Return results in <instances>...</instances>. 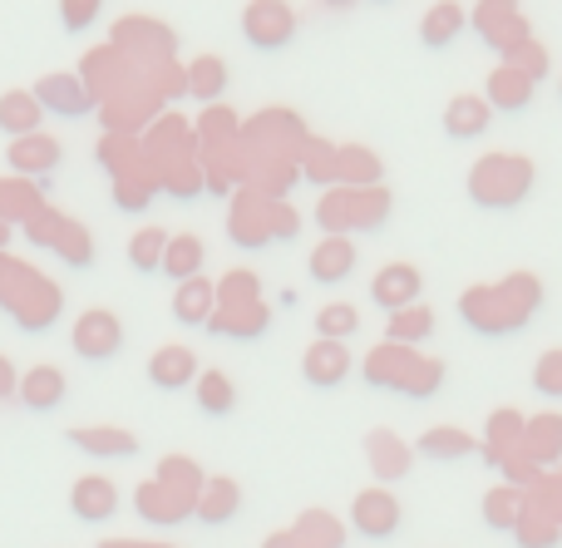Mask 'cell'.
<instances>
[{"instance_id":"28","label":"cell","mask_w":562,"mask_h":548,"mask_svg":"<svg viewBox=\"0 0 562 548\" xmlns=\"http://www.w3.org/2000/svg\"><path fill=\"white\" fill-rule=\"evenodd\" d=\"M425 460H469V455H484V440H474L469 430H459V425H435V430L419 435L415 445Z\"/></svg>"},{"instance_id":"18","label":"cell","mask_w":562,"mask_h":548,"mask_svg":"<svg viewBox=\"0 0 562 548\" xmlns=\"http://www.w3.org/2000/svg\"><path fill=\"white\" fill-rule=\"evenodd\" d=\"M415 361L419 356L409 351V346H390V342H380L375 351L366 356V381L370 385H380V391H405V381H409V371H415Z\"/></svg>"},{"instance_id":"23","label":"cell","mask_w":562,"mask_h":548,"mask_svg":"<svg viewBox=\"0 0 562 548\" xmlns=\"http://www.w3.org/2000/svg\"><path fill=\"white\" fill-rule=\"evenodd\" d=\"M311 277H316L321 287H336L346 282L350 272H356V243L350 237H321L316 247H311Z\"/></svg>"},{"instance_id":"46","label":"cell","mask_w":562,"mask_h":548,"mask_svg":"<svg viewBox=\"0 0 562 548\" xmlns=\"http://www.w3.org/2000/svg\"><path fill=\"white\" fill-rule=\"evenodd\" d=\"M533 391L543 395V401H562V346L538 356L533 366Z\"/></svg>"},{"instance_id":"4","label":"cell","mask_w":562,"mask_h":548,"mask_svg":"<svg viewBox=\"0 0 562 548\" xmlns=\"http://www.w3.org/2000/svg\"><path fill=\"white\" fill-rule=\"evenodd\" d=\"M69 346H75V356H85V361H114V356L124 351V322H119L114 312H104V306H89V312H79L75 326H69Z\"/></svg>"},{"instance_id":"3","label":"cell","mask_w":562,"mask_h":548,"mask_svg":"<svg viewBox=\"0 0 562 548\" xmlns=\"http://www.w3.org/2000/svg\"><path fill=\"white\" fill-rule=\"evenodd\" d=\"M533 158L524 154H488L469 168V198L479 208H518L533 188Z\"/></svg>"},{"instance_id":"51","label":"cell","mask_w":562,"mask_h":548,"mask_svg":"<svg viewBox=\"0 0 562 548\" xmlns=\"http://www.w3.org/2000/svg\"><path fill=\"white\" fill-rule=\"evenodd\" d=\"M59 15H65V30H89L99 20V0H59Z\"/></svg>"},{"instance_id":"8","label":"cell","mask_w":562,"mask_h":548,"mask_svg":"<svg viewBox=\"0 0 562 548\" xmlns=\"http://www.w3.org/2000/svg\"><path fill=\"white\" fill-rule=\"evenodd\" d=\"M134 510H138V519L154 524V529H173V524L193 519L198 494H183V490H173V484H164V480H144L134 490Z\"/></svg>"},{"instance_id":"39","label":"cell","mask_w":562,"mask_h":548,"mask_svg":"<svg viewBox=\"0 0 562 548\" xmlns=\"http://www.w3.org/2000/svg\"><path fill=\"white\" fill-rule=\"evenodd\" d=\"M360 332V306L350 302H326L316 312V336L321 342H350Z\"/></svg>"},{"instance_id":"43","label":"cell","mask_w":562,"mask_h":548,"mask_svg":"<svg viewBox=\"0 0 562 548\" xmlns=\"http://www.w3.org/2000/svg\"><path fill=\"white\" fill-rule=\"evenodd\" d=\"M237 302H262V277L247 272V267H233L217 282V306H237Z\"/></svg>"},{"instance_id":"54","label":"cell","mask_w":562,"mask_h":548,"mask_svg":"<svg viewBox=\"0 0 562 548\" xmlns=\"http://www.w3.org/2000/svg\"><path fill=\"white\" fill-rule=\"evenodd\" d=\"M99 548H164V544H134V539H104Z\"/></svg>"},{"instance_id":"41","label":"cell","mask_w":562,"mask_h":548,"mask_svg":"<svg viewBox=\"0 0 562 548\" xmlns=\"http://www.w3.org/2000/svg\"><path fill=\"white\" fill-rule=\"evenodd\" d=\"M164 253H168L164 227H138L134 243H128V262H134L138 272H164Z\"/></svg>"},{"instance_id":"24","label":"cell","mask_w":562,"mask_h":548,"mask_svg":"<svg viewBox=\"0 0 562 548\" xmlns=\"http://www.w3.org/2000/svg\"><path fill=\"white\" fill-rule=\"evenodd\" d=\"M488 119H494L488 99L454 94V99H449V109H445V134L454 138V144H469V138H484L488 134Z\"/></svg>"},{"instance_id":"19","label":"cell","mask_w":562,"mask_h":548,"mask_svg":"<svg viewBox=\"0 0 562 548\" xmlns=\"http://www.w3.org/2000/svg\"><path fill=\"white\" fill-rule=\"evenodd\" d=\"M267 326H272L267 302H237V306H217V316L207 322V332L227 336V342H257Z\"/></svg>"},{"instance_id":"29","label":"cell","mask_w":562,"mask_h":548,"mask_svg":"<svg viewBox=\"0 0 562 548\" xmlns=\"http://www.w3.org/2000/svg\"><path fill=\"white\" fill-rule=\"evenodd\" d=\"M203 262H207V243L198 233H173L168 237L164 277H173V282H193V277H203Z\"/></svg>"},{"instance_id":"59","label":"cell","mask_w":562,"mask_h":548,"mask_svg":"<svg viewBox=\"0 0 562 548\" xmlns=\"http://www.w3.org/2000/svg\"><path fill=\"white\" fill-rule=\"evenodd\" d=\"M558 94H562V79H558Z\"/></svg>"},{"instance_id":"7","label":"cell","mask_w":562,"mask_h":548,"mask_svg":"<svg viewBox=\"0 0 562 548\" xmlns=\"http://www.w3.org/2000/svg\"><path fill=\"white\" fill-rule=\"evenodd\" d=\"M469 25H479V40H484L488 49H498V55H508L514 45L533 40V35H528L524 10H518V0H479Z\"/></svg>"},{"instance_id":"21","label":"cell","mask_w":562,"mask_h":548,"mask_svg":"<svg viewBox=\"0 0 562 548\" xmlns=\"http://www.w3.org/2000/svg\"><path fill=\"white\" fill-rule=\"evenodd\" d=\"M464 30H469V10L459 5V0H435V5L425 10V20H419V40H425V49H449Z\"/></svg>"},{"instance_id":"56","label":"cell","mask_w":562,"mask_h":548,"mask_svg":"<svg viewBox=\"0 0 562 548\" xmlns=\"http://www.w3.org/2000/svg\"><path fill=\"white\" fill-rule=\"evenodd\" d=\"M321 5H330V10H350L356 0H321Z\"/></svg>"},{"instance_id":"38","label":"cell","mask_w":562,"mask_h":548,"mask_svg":"<svg viewBox=\"0 0 562 548\" xmlns=\"http://www.w3.org/2000/svg\"><path fill=\"white\" fill-rule=\"evenodd\" d=\"M193 395H198V411L203 415H233V405H237V385H233V376L227 371H203L193 381Z\"/></svg>"},{"instance_id":"10","label":"cell","mask_w":562,"mask_h":548,"mask_svg":"<svg viewBox=\"0 0 562 548\" xmlns=\"http://www.w3.org/2000/svg\"><path fill=\"white\" fill-rule=\"evenodd\" d=\"M30 94L40 99V109H49L59 119H85L99 104V94L85 85V75H40Z\"/></svg>"},{"instance_id":"45","label":"cell","mask_w":562,"mask_h":548,"mask_svg":"<svg viewBox=\"0 0 562 548\" xmlns=\"http://www.w3.org/2000/svg\"><path fill=\"white\" fill-rule=\"evenodd\" d=\"M154 480L173 484V490H183V494H198V490H203V470H198L193 460H183V455H168V460L158 465Z\"/></svg>"},{"instance_id":"49","label":"cell","mask_w":562,"mask_h":548,"mask_svg":"<svg viewBox=\"0 0 562 548\" xmlns=\"http://www.w3.org/2000/svg\"><path fill=\"white\" fill-rule=\"evenodd\" d=\"M514 534H518V544H524V548H553L562 539L558 519H548V514H533V510L524 514V524H518Z\"/></svg>"},{"instance_id":"57","label":"cell","mask_w":562,"mask_h":548,"mask_svg":"<svg viewBox=\"0 0 562 548\" xmlns=\"http://www.w3.org/2000/svg\"><path fill=\"white\" fill-rule=\"evenodd\" d=\"M10 247V223H0V253Z\"/></svg>"},{"instance_id":"13","label":"cell","mask_w":562,"mask_h":548,"mask_svg":"<svg viewBox=\"0 0 562 548\" xmlns=\"http://www.w3.org/2000/svg\"><path fill=\"white\" fill-rule=\"evenodd\" d=\"M69 514L79 524H109L119 514V484L109 474H85L69 490Z\"/></svg>"},{"instance_id":"9","label":"cell","mask_w":562,"mask_h":548,"mask_svg":"<svg viewBox=\"0 0 562 548\" xmlns=\"http://www.w3.org/2000/svg\"><path fill=\"white\" fill-rule=\"evenodd\" d=\"M243 35H247V45H257V49L291 45V35H296V10H291L286 0H252V5L243 10Z\"/></svg>"},{"instance_id":"5","label":"cell","mask_w":562,"mask_h":548,"mask_svg":"<svg viewBox=\"0 0 562 548\" xmlns=\"http://www.w3.org/2000/svg\"><path fill=\"white\" fill-rule=\"evenodd\" d=\"M400 524H405V510H400V500L385 490V484L360 490L356 500H350V529H356L360 539L385 544V539H395L400 534Z\"/></svg>"},{"instance_id":"58","label":"cell","mask_w":562,"mask_h":548,"mask_svg":"<svg viewBox=\"0 0 562 548\" xmlns=\"http://www.w3.org/2000/svg\"><path fill=\"white\" fill-rule=\"evenodd\" d=\"M375 5H390V0H375Z\"/></svg>"},{"instance_id":"42","label":"cell","mask_w":562,"mask_h":548,"mask_svg":"<svg viewBox=\"0 0 562 548\" xmlns=\"http://www.w3.org/2000/svg\"><path fill=\"white\" fill-rule=\"evenodd\" d=\"M296 548H340V524L330 514H301V524L291 529Z\"/></svg>"},{"instance_id":"22","label":"cell","mask_w":562,"mask_h":548,"mask_svg":"<svg viewBox=\"0 0 562 548\" xmlns=\"http://www.w3.org/2000/svg\"><path fill=\"white\" fill-rule=\"evenodd\" d=\"M237 510H243V484L227 480V474H213V480H203L193 519H203V524H233Z\"/></svg>"},{"instance_id":"35","label":"cell","mask_w":562,"mask_h":548,"mask_svg":"<svg viewBox=\"0 0 562 548\" xmlns=\"http://www.w3.org/2000/svg\"><path fill=\"white\" fill-rule=\"evenodd\" d=\"M429 336H435V312H429L425 302L405 306V312H395L385 322V342L390 346H409V351H415V346L429 342Z\"/></svg>"},{"instance_id":"25","label":"cell","mask_w":562,"mask_h":548,"mask_svg":"<svg viewBox=\"0 0 562 548\" xmlns=\"http://www.w3.org/2000/svg\"><path fill=\"white\" fill-rule=\"evenodd\" d=\"M217 316V282L193 277V282H178L173 297V322L178 326H207Z\"/></svg>"},{"instance_id":"12","label":"cell","mask_w":562,"mask_h":548,"mask_svg":"<svg viewBox=\"0 0 562 548\" xmlns=\"http://www.w3.org/2000/svg\"><path fill=\"white\" fill-rule=\"evenodd\" d=\"M419 292H425V277H419L415 262H390L380 267L375 277H370V302L380 306V312H405V306L419 302Z\"/></svg>"},{"instance_id":"14","label":"cell","mask_w":562,"mask_h":548,"mask_svg":"<svg viewBox=\"0 0 562 548\" xmlns=\"http://www.w3.org/2000/svg\"><path fill=\"white\" fill-rule=\"evenodd\" d=\"M69 445L85 450L89 460H134L138 455V435L124 430V425H75Z\"/></svg>"},{"instance_id":"1","label":"cell","mask_w":562,"mask_h":548,"mask_svg":"<svg viewBox=\"0 0 562 548\" xmlns=\"http://www.w3.org/2000/svg\"><path fill=\"white\" fill-rule=\"evenodd\" d=\"M543 306V282L533 272H514L498 287H469L459 297V316L474 326L479 336H508L518 326L533 322V312Z\"/></svg>"},{"instance_id":"31","label":"cell","mask_w":562,"mask_h":548,"mask_svg":"<svg viewBox=\"0 0 562 548\" xmlns=\"http://www.w3.org/2000/svg\"><path fill=\"white\" fill-rule=\"evenodd\" d=\"M380 178H385V164H380L370 148H360V144L336 148V183L340 188H380Z\"/></svg>"},{"instance_id":"37","label":"cell","mask_w":562,"mask_h":548,"mask_svg":"<svg viewBox=\"0 0 562 548\" xmlns=\"http://www.w3.org/2000/svg\"><path fill=\"white\" fill-rule=\"evenodd\" d=\"M40 208L35 178H0V223H30Z\"/></svg>"},{"instance_id":"32","label":"cell","mask_w":562,"mask_h":548,"mask_svg":"<svg viewBox=\"0 0 562 548\" xmlns=\"http://www.w3.org/2000/svg\"><path fill=\"white\" fill-rule=\"evenodd\" d=\"M524 415L518 411H494L488 415V430H484V460L488 465H504L508 455L524 445Z\"/></svg>"},{"instance_id":"52","label":"cell","mask_w":562,"mask_h":548,"mask_svg":"<svg viewBox=\"0 0 562 548\" xmlns=\"http://www.w3.org/2000/svg\"><path fill=\"white\" fill-rule=\"evenodd\" d=\"M301 233V217H296V208H286V203H272V243H291V237Z\"/></svg>"},{"instance_id":"36","label":"cell","mask_w":562,"mask_h":548,"mask_svg":"<svg viewBox=\"0 0 562 548\" xmlns=\"http://www.w3.org/2000/svg\"><path fill=\"white\" fill-rule=\"evenodd\" d=\"M183 89H188V99H203V104H217V99H223V89H227V65H223L217 55L193 59V65L183 69Z\"/></svg>"},{"instance_id":"16","label":"cell","mask_w":562,"mask_h":548,"mask_svg":"<svg viewBox=\"0 0 562 548\" xmlns=\"http://www.w3.org/2000/svg\"><path fill=\"white\" fill-rule=\"evenodd\" d=\"M59 158H65V148H59V138H49V134H25V138H10V148H5V164L15 168V174H25V178H45V174H55L59 168Z\"/></svg>"},{"instance_id":"53","label":"cell","mask_w":562,"mask_h":548,"mask_svg":"<svg viewBox=\"0 0 562 548\" xmlns=\"http://www.w3.org/2000/svg\"><path fill=\"white\" fill-rule=\"evenodd\" d=\"M15 395H20V371H15V361L0 351V401H15Z\"/></svg>"},{"instance_id":"48","label":"cell","mask_w":562,"mask_h":548,"mask_svg":"<svg viewBox=\"0 0 562 548\" xmlns=\"http://www.w3.org/2000/svg\"><path fill=\"white\" fill-rule=\"evenodd\" d=\"M504 65H514L518 75L533 79V85H538V79L548 75V49L538 45V40H524V45H514V49L504 55Z\"/></svg>"},{"instance_id":"30","label":"cell","mask_w":562,"mask_h":548,"mask_svg":"<svg viewBox=\"0 0 562 548\" xmlns=\"http://www.w3.org/2000/svg\"><path fill=\"white\" fill-rule=\"evenodd\" d=\"M40 119H45V109H40V99L30 89H5L0 94V128H5V138L40 134Z\"/></svg>"},{"instance_id":"47","label":"cell","mask_w":562,"mask_h":548,"mask_svg":"<svg viewBox=\"0 0 562 548\" xmlns=\"http://www.w3.org/2000/svg\"><path fill=\"white\" fill-rule=\"evenodd\" d=\"M301 174L311 183H336V148L321 144V138H306V158H301Z\"/></svg>"},{"instance_id":"17","label":"cell","mask_w":562,"mask_h":548,"mask_svg":"<svg viewBox=\"0 0 562 548\" xmlns=\"http://www.w3.org/2000/svg\"><path fill=\"white\" fill-rule=\"evenodd\" d=\"M65 395H69V381H65V371H59V366H30V371L20 376V395H15V401L25 405V411H35V415H49V411H59V405H65Z\"/></svg>"},{"instance_id":"27","label":"cell","mask_w":562,"mask_h":548,"mask_svg":"<svg viewBox=\"0 0 562 548\" xmlns=\"http://www.w3.org/2000/svg\"><path fill=\"white\" fill-rule=\"evenodd\" d=\"M533 79H524L514 65H498L494 75H488V89H484V99H488V109H504V114H524L528 104H533Z\"/></svg>"},{"instance_id":"15","label":"cell","mask_w":562,"mask_h":548,"mask_svg":"<svg viewBox=\"0 0 562 548\" xmlns=\"http://www.w3.org/2000/svg\"><path fill=\"white\" fill-rule=\"evenodd\" d=\"M301 376H306V385H316V391H336L340 381L350 376V346L346 342H311L306 356H301Z\"/></svg>"},{"instance_id":"26","label":"cell","mask_w":562,"mask_h":548,"mask_svg":"<svg viewBox=\"0 0 562 548\" xmlns=\"http://www.w3.org/2000/svg\"><path fill=\"white\" fill-rule=\"evenodd\" d=\"M366 450H370V470H375V480L380 484H395V480H405L409 474V465H415V455H409V445L400 440V435H390V430H375L366 440Z\"/></svg>"},{"instance_id":"40","label":"cell","mask_w":562,"mask_h":548,"mask_svg":"<svg viewBox=\"0 0 562 548\" xmlns=\"http://www.w3.org/2000/svg\"><path fill=\"white\" fill-rule=\"evenodd\" d=\"M198 144H207L217 154V148H227L233 138H243V124L233 119V109H223V104H207L203 109V119H198Z\"/></svg>"},{"instance_id":"2","label":"cell","mask_w":562,"mask_h":548,"mask_svg":"<svg viewBox=\"0 0 562 548\" xmlns=\"http://www.w3.org/2000/svg\"><path fill=\"white\" fill-rule=\"evenodd\" d=\"M390 217V193L385 188H330L316 203V223L326 237H350V233H375Z\"/></svg>"},{"instance_id":"44","label":"cell","mask_w":562,"mask_h":548,"mask_svg":"<svg viewBox=\"0 0 562 548\" xmlns=\"http://www.w3.org/2000/svg\"><path fill=\"white\" fill-rule=\"evenodd\" d=\"M55 253L65 257L69 267H89V262H94V237H89L85 227H79L75 217H69L65 233H59V243H55Z\"/></svg>"},{"instance_id":"55","label":"cell","mask_w":562,"mask_h":548,"mask_svg":"<svg viewBox=\"0 0 562 548\" xmlns=\"http://www.w3.org/2000/svg\"><path fill=\"white\" fill-rule=\"evenodd\" d=\"M262 548H296V544H291V534H272Z\"/></svg>"},{"instance_id":"20","label":"cell","mask_w":562,"mask_h":548,"mask_svg":"<svg viewBox=\"0 0 562 548\" xmlns=\"http://www.w3.org/2000/svg\"><path fill=\"white\" fill-rule=\"evenodd\" d=\"M198 356L188 351V346H158L154 356H148V381L158 385V391H183V385L198 381Z\"/></svg>"},{"instance_id":"11","label":"cell","mask_w":562,"mask_h":548,"mask_svg":"<svg viewBox=\"0 0 562 548\" xmlns=\"http://www.w3.org/2000/svg\"><path fill=\"white\" fill-rule=\"evenodd\" d=\"M227 237L247 253L272 243V198H262L257 188H243L233 198V217H227Z\"/></svg>"},{"instance_id":"6","label":"cell","mask_w":562,"mask_h":548,"mask_svg":"<svg viewBox=\"0 0 562 548\" xmlns=\"http://www.w3.org/2000/svg\"><path fill=\"white\" fill-rule=\"evenodd\" d=\"M59 312H65V292L40 272H30L25 282H20V292L10 297V316H15L25 332H49V326L59 322Z\"/></svg>"},{"instance_id":"34","label":"cell","mask_w":562,"mask_h":548,"mask_svg":"<svg viewBox=\"0 0 562 548\" xmlns=\"http://www.w3.org/2000/svg\"><path fill=\"white\" fill-rule=\"evenodd\" d=\"M518 450L533 465H553L562 460V415H538V421L524 425V445Z\"/></svg>"},{"instance_id":"33","label":"cell","mask_w":562,"mask_h":548,"mask_svg":"<svg viewBox=\"0 0 562 548\" xmlns=\"http://www.w3.org/2000/svg\"><path fill=\"white\" fill-rule=\"evenodd\" d=\"M524 514H528V500H524V490H518V484H498V490L484 494V524H488V529L514 534L518 524H524Z\"/></svg>"},{"instance_id":"50","label":"cell","mask_w":562,"mask_h":548,"mask_svg":"<svg viewBox=\"0 0 562 548\" xmlns=\"http://www.w3.org/2000/svg\"><path fill=\"white\" fill-rule=\"evenodd\" d=\"M65 223H69L65 213H55V208H40V213L25 223V237H30L35 247H49V253H55V243H59V233H65Z\"/></svg>"}]
</instances>
